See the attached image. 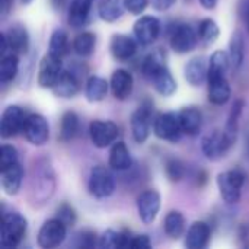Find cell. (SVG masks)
Returning a JSON list of instances; mask_svg holds the SVG:
<instances>
[{
	"mask_svg": "<svg viewBox=\"0 0 249 249\" xmlns=\"http://www.w3.org/2000/svg\"><path fill=\"white\" fill-rule=\"evenodd\" d=\"M80 127V120L79 115L74 111H66L61 115V123H60V140L61 142H70L73 140Z\"/></svg>",
	"mask_w": 249,
	"mask_h": 249,
	"instance_id": "cell-33",
	"label": "cell"
},
{
	"mask_svg": "<svg viewBox=\"0 0 249 249\" xmlns=\"http://www.w3.org/2000/svg\"><path fill=\"white\" fill-rule=\"evenodd\" d=\"M149 4L150 0H124L125 10H128L131 15H142Z\"/></svg>",
	"mask_w": 249,
	"mask_h": 249,
	"instance_id": "cell-45",
	"label": "cell"
},
{
	"mask_svg": "<svg viewBox=\"0 0 249 249\" xmlns=\"http://www.w3.org/2000/svg\"><path fill=\"white\" fill-rule=\"evenodd\" d=\"M184 77L191 86H201L209 77V58L204 55L193 57L184 67Z\"/></svg>",
	"mask_w": 249,
	"mask_h": 249,
	"instance_id": "cell-18",
	"label": "cell"
},
{
	"mask_svg": "<svg viewBox=\"0 0 249 249\" xmlns=\"http://www.w3.org/2000/svg\"><path fill=\"white\" fill-rule=\"evenodd\" d=\"M229 57L231 63L235 69H239L245 58V41L241 31H236L232 34L229 41Z\"/></svg>",
	"mask_w": 249,
	"mask_h": 249,
	"instance_id": "cell-39",
	"label": "cell"
},
{
	"mask_svg": "<svg viewBox=\"0 0 249 249\" xmlns=\"http://www.w3.org/2000/svg\"><path fill=\"white\" fill-rule=\"evenodd\" d=\"M153 125L152 121V107L150 105H142L139 107L130 118V128L131 136L136 143L143 144L147 142L150 136V128Z\"/></svg>",
	"mask_w": 249,
	"mask_h": 249,
	"instance_id": "cell-13",
	"label": "cell"
},
{
	"mask_svg": "<svg viewBox=\"0 0 249 249\" xmlns=\"http://www.w3.org/2000/svg\"><path fill=\"white\" fill-rule=\"evenodd\" d=\"M212 238V229L206 222H194L187 233H185V241L184 245L188 249H204L207 248L209 242Z\"/></svg>",
	"mask_w": 249,
	"mask_h": 249,
	"instance_id": "cell-20",
	"label": "cell"
},
{
	"mask_svg": "<svg viewBox=\"0 0 249 249\" xmlns=\"http://www.w3.org/2000/svg\"><path fill=\"white\" fill-rule=\"evenodd\" d=\"M120 134L118 125L109 120H93L89 124V137L95 147L105 149L117 142Z\"/></svg>",
	"mask_w": 249,
	"mask_h": 249,
	"instance_id": "cell-8",
	"label": "cell"
},
{
	"mask_svg": "<svg viewBox=\"0 0 249 249\" xmlns=\"http://www.w3.org/2000/svg\"><path fill=\"white\" fill-rule=\"evenodd\" d=\"M185 1H188V3H190V1H191V0H185Z\"/></svg>",
	"mask_w": 249,
	"mask_h": 249,
	"instance_id": "cell-52",
	"label": "cell"
},
{
	"mask_svg": "<svg viewBox=\"0 0 249 249\" xmlns=\"http://www.w3.org/2000/svg\"><path fill=\"white\" fill-rule=\"evenodd\" d=\"M22 134L32 146H44L50 139V125L41 114H28Z\"/></svg>",
	"mask_w": 249,
	"mask_h": 249,
	"instance_id": "cell-11",
	"label": "cell"
},
{
	"mask_svg": "<svg viewBox=\"0 0 249 249\" xmlns=\"http://www.w3.org/2000/svg\"><path fill=\"white\" fill-rule=\"evenodd\" d=\"M166 66V57L162 50H155L150 54H147L142 63V73L149 80L153 73H156L160 67Z\"/></svg>",
	"mask_w": 249,
	"mask_h": 249,
	"instance_id": "cell-40",
	"label": "cell"
},
{
	"mask_svg": "<svg viewBox=\"0 0 249 249\" xmlns=\"http://www.w3.org/2000/svg\"><path fill=\"white\" fill-rule=\"evenodd\" d=\"M67 238V226L57 217L48 219L47 222L42 223L36 242L41 248L53 249L60 247Z\"/></svg>",
	"mask_w": 249,
	"mask_h": 249,
	"instance_id": "cell-7",
	"label": "cell"
},
{
	"mask_svg": "<svg viewBox=\"0 0 249 249\" xmlns=\"http://www.w3.org/2000/svg\"><path fill=\"white\" fill-rule=\"evenodd\" d=\"M28 220L19 212L1 210V244L7 248L18 247L26 236Z\"/></svg>",
	"mask_w": 249,
	"mask_h": 249,
	"instance_id": "cell-2",
	"label": "cell"
},
{
	"mask_svg": "<svg viewBox=\"0 0 249 249\" xmlns=\"http://www.w3.org/2000/svg\"><path fill=\"white\" fill-rule=\"evenodd\" d=\"M51 90L58 98L71 99V98H74L80 92V80H79V77L73 71L63 70V73L60 74L58 80L51 88Z\"/></svg>",
	"mask_w": 249,
	"mask_h": 249,
	"instance_id": "cell-23",
	"label": "cell"
},
{
	"mask_svg": "<svg viewBox=\"0 0 249 249\" xmlns=\"http://www.w3.org/2000/svg\"><path fill=\"white\" fill-rule=\"evenodd\" d=\"M96 35L90 31H83L73 39V50L80 57H90L95 53Z\"/></svg>",
	"mask_w": 249,
	"mask_h": 249,
	"instance_id": "cell-36",
	"label": "cell"
},
{
	"mask_svg": "<svg viewBox=\"0 0 249 249\" xmlns=\"http://www.w3.org/2000/svg\"><path fill=\"white\" fill-rule=\"evenodd\" d=\"M198 42H200L198 31L190 23L177 25L169 36V45L172 51L177 54H187L193 51Z\"/></svg>",
	"mask_w": 249,
	"mask_h": 249,
	"instance_id": "cell-6",
	"label": "cell"
},
{
	"mask_svg": "<svg viewBox=\"0 0 249 249\" xmlns=\"http://www.w3.org/2000/svg\"><path fill=\"white\" fill-rule=\"evenodd\" d=\"M19 1H20L22 4H31V3H32L34 0H19Z\"/></svg>",
	"mask_w": 249,
	"mask_h": 249,
	"instance_id": "cell-51",
	"label": "cell"
},
{
	"mask_svg": "<svg viewBox=\"0 0 249 249\" xmlns=\"http://www.w3.org/2000/svg\"><path fill=\"white\" fill-rule=\"evenodd\" d=\"M93 3L95 0H71L67 10V23L74 29L85 26L89 20Z\"/></svg>",
	"mask_w": 249,
	"mask_h": 249,
	"instance_id": "cell-22",
	"label": "cell"
},
{
	"mask_svg": "<svg viewBox=\"0 0 249 249\" xmlns=\"http://www.w3.org/2000/svg\"><path fill=\"white\" fill-rule=\"evenodd\" d=\"M231 66H232V63H231L229 53H226L223 50L214 51L209 60V77L210 76H226Z\"/></svg>",
	"mask_w": 249,
	"mask_h": 249,
	"instance_id": "cell-37",
	"label": "cell"
},
{
	"mask_svg": "<svg viewBox=\"0 0 249 249\" xmlns=\"http://www.w3.org/2000/svg\"><path fill=\"white\" fill-rule=\"evenodd\" d=\"M63 58H57L47 53V55L42 57L39 63L38 70V85L44 89H51L55 82L58 80L60 74L63 73Z\"/></svg>",
	"mask_w": 249,
	"mask_h": 249,
	"instance_id": "cell-15",
	"label": "cell"
},
{
	"mask_svg": "<svg viewBox=\"0 0 249 249\" xmlns=\"http://www.w3.org/2000/svg\"><path fill=\"white\" fill-rule=\"evenodd\" d=\"M55 190V174L48 160H38L32 168L31 193L34 196V206L47 203Z\"/></svg>",
	"mask_w": 249,
	"mask_h": 249,
	"instance_id": "cell-1",
	"label": "cell"
},
{
	"mask_svg": "<svg viewBox=\"0 0 249 249\" xmlns=\"http://www.w3.org/2000/svg\"><path fill=\"white\" fill-rule=\"evenodd\" d=\"M1 1V6H0V12H1V19H6L7 15L10 13L12 10V4H13V0H0Z\"/></svg>",
	"mask_w": 249,
	"mask_h": 249,
	"instance_id": "cell-49",
	"label": "cell"
},
{
	"mask_svg": "<svg viewBox=\"0 0 249 249\" xmlns=\"http://www.w3.org/2000/svg\"><path fill=\"white\" fill-rule=\"evenodd\" d=\"M200 1V4L203 6V9H206V10H213V9H216V6H217V3H219V0H198Z\"/></svg>",
	"mask_w": 249,
	"mask_h": 249,
	"instance_id": "cell-50",
	"label": "cell"
},
{
	"mask_svg": "<svg viewBox=\"0 0 249 249\" xmlns=\"http://www.w3.org/2000/svg\"><path fill=\"white\" fill-rule=\"evenodd\" d=\"M55 217L60 219L67 228L69 226H74L76 220H77V213L74 210V207L69 203H61L58 207H57V212H55Z\"/></svg>",
	"mask_w": 249,
	"mask_h": 249,
	"instance_id": "cell-42",
	"label": "cell"
},
{
	"mask_svg": "<svg viewBox=\"0 0 249 249\" xmlns=\"http://www.w3.org/2000/svg\"><path fill=\"white\" fill-rule=\"evenodd\" d=\"M239 13L244 19V23L249 31V0H242L239 4Z\"/></svg>",
	"mask_w": 249,
	"mask_h": 249,
	"instance_id": "cell-48",
	"label": "cell"
},
{
	"mask_svg": "<svg viewBox=\"0 0 249 249\" xmlns=\"http://www.w3.org/2000/svg\"><path fill=\"white\" fill-rule=\"evenodd\" d=\"M175 1L177 0H150V4L158 12H166L175 4Z\"/></svg>",
	"mask_w": 249,
	"mask_h": 249,
	"instance_id": "cell-47",
	"label": "cell"
},
{
	"mask_svg": "<svg viewBox=\"0 0 249 249\" xmlns=\"http://www.w3.org/2000/svg\"><path fill=\"white\" fill-rule=\"evenodd\" d=\"M139 42L136 38L125 35V34H115L111 38L109 42V50L111 54L115 60L118 61H128L130 58L134 57L139 48Z\"/></svg>",
	"mask_w": 249,
	"mask_h": 249,
	"instance_id": "cell-16",
	"label": "cell"
},
{
	"mask_svg": "<svg viewBox=\"0 0 249 249\" xmlns=\"http://www.w3.org/2000/svg\"><path fill=\"white\" fill-rule=\"evenodd\" d=\"M163 229L165 233L171 238V239H179L185 235L187 231V222L184 214L179 210H171L166 216H165V222H163Z\"/></svg>",
	"mask_w": 249,
	"mask_h": 249,
	"instance_id": "cell-29",
	"label": "cell"
},
{
	"mask_svg": "<svg viewBox=\"0 0 249 249\" xmlns=\"http://www.w3.org/2000/svg\"><path fill=\"white\" fill-rule=\"evenodd\" d=\"M19 70V55L13 54V53H7L4 55H1L0 60V82L3 85L10 83Z\"/></svg>",
	"mask_w": 249,
	"mask_h": 249,
	"instance_id": "cell-38",
	"label": "cell"
},
{
	"mask_svg": "<svg viewBox=\"0 0 249 249\" xmlns=\"http://www.w3.org/2000/svg\"><path fill=\"white\" fill-rule=\"evenodd\" d=\"M19 155L12 144H3L0 149V171L18 163Z\"/></svg>",
	"mask_w": 249,
	"mask_h": 249,
	"instance_id": "cell-43",
	"label": "cell"
},
{
	"mask_svg": "<svg viewBox=\"0 0 249 249\" xmlns=\"http://www.w3.org/2000/svg\"><path fill=\"white\" fill-rule=\"evenodd\" d=\"M207 98L213 105H225L232 96V89L226 76H210L207 79Z\"/></svg>",
	"mask_w": 249,
	"mask_h": 249,
	"instance_id": "cell-19",
	"label": "cell"
},
{
	"mask_svg": "<svg viewBox=\"0 0 249 249\" xmlns=\"http://www.w3.org/2000/svg\"><path fill=\"white\" fill-rule=\"evenodd\" d=\"M198 36H200V42L204 45V47H210L213 45L219 35H220V28L217 25V22L212 18H206V19H201L200 23H198Z\"/></svg>",
	"mask_w": 249,
	"mask_h": 249,
	"instance_id": "cell-34",
	"label": "cell"
},
{
	"mask_svg": "<svg viewBox=\"0 0 249 249\" xmlns=\"http://www.w3.org/2000/svg\"><path fill=\"white\" fill-rule=\"evenodd\" d=\"M108 163H109V168L112 171H118V172H123V171H127L131 168L133 158H131V153L128 150V146L124 142L117 140L111 146Z\"/></svg>",
	"mask_w": 249,
	"mask_h": 249,
	"instance_id": "cell-24",
	"label": "cell"
},
{
	"mask_svg": "<svg viewBox=\"0 0 249 249\" xmlns=\"http://www.w3.org/2000/svg\"><path fill=\"white\" fill-rule=\"evenodd\" d=\"M109 88L112 96L118 101H125L131 96L134 89V79L133 74L125 69H117L109 80Z\"/></svg>",
	"mask_w": 249,
	"mask_h": 249,
	"instance_id": "cell-17",
	"label": "cell"
},
{
	"mask_svg": "<svg viewBox=\"0 0 249 249\" xmlns=\"http://www.w3.org/2000/svg\"><path fill=\"white\" fill-rule=\"evenodd\" d=\"M153 134L165 142L177 143L181 140L184 131L178 112H160L153 118Z\"/></svg>",
	"mask_w": 249,
	"mask_h": 249,
	"instance_id": "cell-4",
	"label": "cell"
},
{
	"mask_svg": "<svg viewBox=\"0 0 249 249\" xmlns=\"http://www.w3.org/2000/svg\"><path fill=\"white\" fill-rule=\"evenodd\" d=\"M23 168L18 162L1 171V188L7 196H16L20 191L23 182Z\"/></svg>",
	"mask_w": 249,
	"mask_h": 249,
	"instance_id": "cell-26",
	"label": "cell"
},
{
	"mask_svg": "<svg viewBox=\"0 0 249 249\" xmlns=\"http://www.w3.org/2000/svg\"><path fill=\"white\" fill-rule=\"evenodd\" d=\"M4 36L7 41L9 53L18 54V55L28 53V50H29V34L23 25H20V23L12 25L4 32Z\"/></svg>",
	"mask_w": 249,
	"mask_h": 249,
	"instance_id": "cell-21",
	"label": "cell"
},
{
	"mask_svg": "<svg viewBox=\"0 0 249 249\" xmlns=\"http://www.w3.org/2000/svg\"><path fill=\"white\" fill-rule=\"evenodd\" d=\"M69 53V35L64 29H55L53 31L48 42V54L63 58Z\"/></svg>",
	"mask_w": 249,
	"mask_h": 249,
	"instance_id": "cell-35",
	"label": "cell"
},
{
	"mask_svg": "<svg viewBox=\"0 0 249 249\" xmlns=\"http://www.w3.org/2000/svg\"><path fill=\"white\" fill-rule=\"evenodd\" d=\"M76 247L77 248H93L98 247V236L92 231H80L76 233Z\"/></svg>",
	"mask_w": 249,
	"mask_h": 249,
	"instance_id": "cell-44",
	"label": "cell"
},
{
	"mask_svg": "<svg viewBox=\"0 0 249 249\" xmlns=\"http://www.w3.org/2000/svg\"><path fill=\"white\" fill-rule=\"evenodd\" d=\"M160 201L162 198L158 190H144L137 196V214L144 225H152L156 220L160 210Z\"/></svg>",
	"mask_w": 249,
	"mask_h": 249,
	"instance_id": "cell-10",
	"label": "cell"
},
{
	"mask_svg": "<svg viewBox=\"0 0 249 249\" xmlns=\"http://www.w3.org/2000/svg\"><path fill=\"white\" fill-rule=\"evenodd\" d=\"M155 88V90L160 95V96H172L177 92V80L172 76L171 70L168 69V66L160 67L156 73L152 74V77L149 79Z\"/></svg>",
	"mask_w": 249,
	"mask_h": 249,
	"instance_id": "cell-27",
	"label": "cell"
},
{
	"mask_svg": "<svg viewBox=\"0 0 249 249\" xmlns=\"http://www.w3.org/2000/svg\"><path fill=\"white\" fill-rule=\"evenodd\" d=\"M217 188L220 197L228 204H238L242 197V188L245 184V175L239 169L225 171L217 175Z\"/></svg>",
	"mask_w": 249,
	"mask_h": 249,
	"instance_id": "cell-3",
	"label": "cell"
},
{
	"mask_svg": "<svg viewBox=\"0 0 249 249\" xmlns=\"http://www.w3.org/2000/svg\"><path fill=\"white\" fill-rule=\"evenodd\" d=\"M244 101L242 99H236L233 102V107L229 112V117H228V121H226V125H225V134L226 137L229 139V142L235 146L236 143V139H238V131H239V120H241V115H242V109H244Z\"/></svg>",
	"mask_w": 249,
	"mask_h": 249,
	"instance_id": "cell-32",
	"label": "cell"
},
{
	"mask_svg": "<svg viewBox=\"0 0 249 249\" xmlns=\"http://www.w3.org/2000/svg\"><path fill=\"white\" fill-rule=\"evenodd\" d=\"M88 190L90 196H93L98 200L111 197L115 191V178L112 172L102 165L93 166L89 174Z\"/></svg>",
	"mask_w": 249,
	"mask_h": 249,
	"instance_id": "cell-5",
	"label": "cell"
},
{
	"mask_svg": "<svg viewBox=\"0 0 249 249\" xmlns=\"http://www.w3.org/2000/svg\"><path fill=\"white\" fill-rule=\"evenodd\" d=\"M133 235L128 231H121V232H115L112 229H108L102 233V236L98 239V247L105 249H123L128 248L130 241H131Z\"/></svg>",
	"mask_w": 249,
	"mask_h": 249,
	"instance_id": "cell-28",
	"label": "cell"
},
{
	"mask_svg": "<svg viewBox=\"0 0 249 249\" xmlns=\"http://www.w3.org/2000/svg\"><path fill=\"white\" fill-rule=\"evenodd\" d=\"M125 12L124 0H99L98 1V16L107 22H117Z\"/></svg>",
	"mask_w": 249,
	"mask_h": 249,
	"instance_id": "cell-30",
	"label": "cell"
},
{
	"mask_svg": "<svg viewBox=\"0 0 249 249\" xmlns=\"http://www.w3.org/2000/svg\"><path fill=\"white\" fill-rule=\"evenodd\" d=\"M165 172L171 182H179L185 177V166L179 159L171 158L165 163Z\"/></svg>",
	"mask_w": 249,
	"mask_h": 249,
	"instance_id": "cell-41",
	"label": "cell"
},
{
	"mask_svg": "<svg viewBox=\"0 0 249 249\" xmlns=\"http://www.w3.org/2000/svg\"><path fill=\"white\" fill-rule=\"evenodd\" d=\"M109 83L101 76H90L85 85V96L89 102H101L107 98Z\"/></svg>",
	"mask_w": 249,
	"mask_h": 249,
	"instance_id": "cell-31",
	"label": "cell"
},
{
	"mask_svg": "<svg viewBox=\"0 0 249 249\" xmlns=\"http://www.w3.org/2000/svg\"><path fill=\"white\" fill-rule=\"evenodd\" d=\"M28 112L19 105H9L0 118V136L1 139H12L22 133Z\"/></svg>",
	"mask_w": 249,
	"mask_h": 249,
	"instance_id": "cell-9",
	"label": "cell"
},
{
	"mask_svg": "<svg viewBox=\"0 0 249 249\" xmlns=\"http://www.w3.org/2000/svg\"><path fill=\"white\" fill-rule=\"evenodd\" d=\"M233 147L223 130H214L206 134L201 140V150L204 156L210 160H217L225 158L226 153Z\"/></svg>",
	"mask_w": 249,
	"mask_h": 249,
	"instance_id": "cell-12",
	"label": "cell"
},
{
	"mask_svg": "<svg viewBox=\"0 0 249 249\" xmlns=\"http://www.w3.org/2000/svg\"><path fill=\"white\" fill-rule=\"evenodd\" d=\"M130 249H149L152 248V242L150 238L147 235H133L131 241H130Z\"/></svg>",
	"mask_w": 249,
	"mask_h": 249,
	"instance_id": "cell-46",
	"label": "cell"
},
{
	"mask_svg": "<svg viewBox=\"0 0 249 249\" xmlns=\"http://www.w3.org/2000/svg\"><path fill=\"white\" fill-rule=\"evenodd\" d=\"M160 20L152 15L140 16L133 25V34L137 42L143 47L152 45L160 34Z\"/></svg>",
	"mask_w": 249,
	"mask_h": 249,
	"instance_id": "cell-14",
	"label": "cell"
},
{
	"mask_svg": "<svg viewBox=\"0 0 249 249\" xmlns=\"http://www.w3.org/2000/svg\"><path fill=\"white\" fill-rule=\"evenodd\" d=\"M178 114H179L181 127H182L184 134L196 136L200 133L201 125H203V114L198 107H194V105L185 107Z\"/></svg>",
	"mask_w": 249,
	"mask_h": 249,
	"instance_id": "cell-25",
	"label": "cell"
}]
</instances>
